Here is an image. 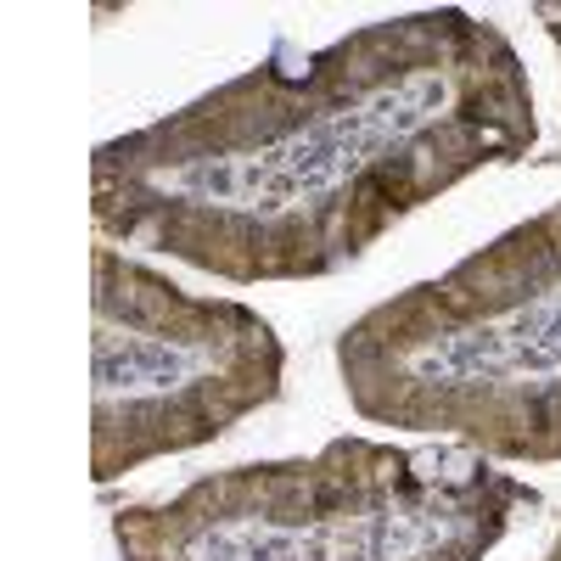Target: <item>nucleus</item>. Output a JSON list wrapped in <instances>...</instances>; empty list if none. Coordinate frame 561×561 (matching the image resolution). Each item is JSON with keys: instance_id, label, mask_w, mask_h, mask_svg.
Returning <instances> with one entry per match:
<instances>
[{"instance_id": "obj_1", "label": "nucleus", "mask_w": 561, "mask_h": 561, "mask_svg": "<svg viewBox=\"0 0 561 561\" xmlns=\"http://www.w3.org/2000/svg\"><path fill=\"white\" fill-rule=\"evenodd\" d=\"M415 96H427V90H393V96L348 107L337 118H320V124L275 140V147H264V152L185 169L169 185L174 192H197V197H208L219 208H287L298 197L332 192V185L343 174H354L382 140L410 135L421 118H427Z\"/></svg>"}, {"instance_id": "obj_2", "label": "nucleus", "mask_w": 561, "mask_h": 561, "mask_svg": "<svg viewBox=\"0 0 561 561\" xmlns=\"http://www.w3.org/2000/svg\"><path fill=\"white\" fill-rule=\"evenodd\" d=\"M410 517H337V523H225L192 539L185 561H393Z\"/></svg>"}, {"instance_id": "obj_3", "label": "nucleus", "mask_w": 561, "mask_h": 561, "mask_svg": "<svg viewBox=\"0 0 561 561\" xmlns=\"http://www.w3.org/2000/svg\"><path fill=\"white\" fill-rule=\"evenodd\" d=\"M561 365V298L528 304L523 314L494 320L483 332L460 337L455 348L421 359V370H444V377H478V370H550Z\"/></svg>"}, {"instance_id": "obj_4", "label": "nucleus", "mask_w": 561, "mask_h": 561, "mask_svg": "<svg viewBox=\"0 0 561 561\" xmlns=\"http://www.w3.org/2000/svg\"><path fill=\"white\" fill-rule=\"evenodd\" d=\"M208 365V354L197 348H180V343H158V337H102L96 348V388L102 399H135V393H163V388H180L185 377H197Z\"/></svg>"}]
</instances>
